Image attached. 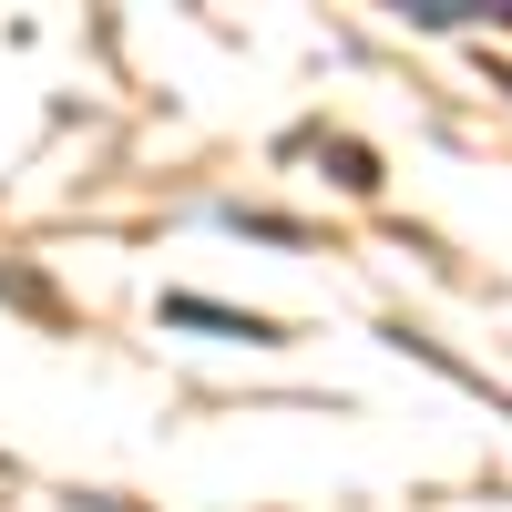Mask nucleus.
I'll return each mask as SVG.
<instances>
[{
	"mask_svg": "<svg viewBox=\"0 0 512 512\" xmlns=\"http://www.w3.org/2000/svg\"><path fill=\"white\" fill-rule=\"evenodd\" d=\"M164 318H185V328H226V338H277V318H246V308H216V297H164Z\"/></svg>",
	"mask_w": 512,
	"mask_h": 512,
	"instance_id": "1",
	"label": "nucleus"
}]
</instances>
